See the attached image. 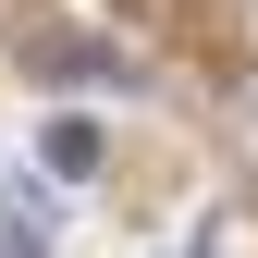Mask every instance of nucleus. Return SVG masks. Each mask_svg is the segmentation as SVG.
Segmentation results:
<instances>
[{
	"instance_id": "nucleus-1",
	"label": "nucleus",
	"mask_w": 258,
	"mask_h": 258,
	"mask_svg": "<svg viewBox=\"0 0 258 258\" xmlns=\"http://www.w3.org/2000/svg\"><path fill=\"white\" fill-rule=\"evenodd\" d=\"M37 172H49V184H86V172H99V123L49 111V136H37Z\"/></svg>"
},
{
	"instance_id": "nucleus-2",
	"label": "nucleus",
	"mask_w": 258,
	"mask_h": 258,
	"mask_svg": "<svg viewBox=\"0 0 258 258\" xmlns=\"http://www.w3.org/2000/svg\"><path fill=\"white\" fill-rule=\"evenodd\" d=\"M0 258H49V197H37V184L0 197Z\"/></svg>"
}]
</instances>
